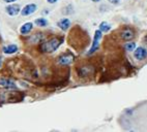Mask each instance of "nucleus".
Here are the masks:
<instances>
[{
  "label": "nucleus",
  "instance_id": "f257e3e1",
  "mask_svg": "<svg viewBox=\"0 0 147 132\" xmlns=\"http://www.w3.org/2000/svg\"><path fill=\"white\" fill-rule=\"evenodd\" d=\"M61 43H62V38L53 37V38L47 40V41L42 42L40 45V50L42 53H53L59 48V45Z\"/></svg>",
  "mask_w": 147,
  "mask_h": 132
},
{
  "label": "nucleus",
  "instance_id": "f03ea898",
  "mask_svg": "<svg viewBox=\"0 0 147 132\" xmlns=\"http://www.w3.org/2000/svg\"><path fill=\"white\" fill-rule=\"evenodd\" d=\"M102 32L100 31V29L96 30L94 33V37H93V42H92V45L91 48H90L89 52H88V55H91V54H93L95 52V51H97V49H98V47H100V39H102Z\"/></svg>",
  "mask_w": 147,
  "mask_h": 132
},
{
  "label": "nucleus",
  "instance_id": "7ed1b4c3",
  "mask_svg": "<svg viewBox=\"0 0 147 132\" xmlns=\"http://www.w3.org/2000/svg\"><path fill=\"white\" fill-rule=\"evenodd\" d=\"M134 57L139 61L145 60L147 58V50L144 47H138L134 51Z\"/></svg>",
  "mask_w": 147,
  "mask_h": 132
},
{
  "label": "nucleus",
  "instance_id": "20e7f679",
  "mask_svg": "<svg viewBox=\"0 0 147 132\" xmlns=\"http://www.w3.org/2000/svg\"><path fill=\"white\" fill-rule=\"evenodd\" d=\"M121 39L125 40V41H131L135 37V31L131 28H124L120 32Z\"/></svg>",
  "mask_w": 147,
  "mask_h": 132
},
{
  "label": "nucleus",
  "instance_id": "39448f33",
  "mask_svg": "<svg viewBox=\"0 0 147 132\" xmlns=\"http://www.w3.org/2000/svg\"><path fill=\"white\" fill-rule=\"evenodd\" d=\"M0 87L6 90H13L17 89V85L13 79H0Z\"/></svg>",
  "mask_w": 147,
  "mask_h": 132
},
{
  "label": "nucleus",
  "instance_id": "423d86ee",
  "mask_svg": "<svg viewBox=\"0 0 147 132\" xmlns=\"http://www.w3.org/2000/svg\"><path fill=\"white\" fill-rule=\"evenodd\" d=\"M74 56L71 54H63L58 58V63L60 65H69L73 63Z\"/></svg>",
  "mask_w": 147,
  "mask_h": 132
},
{
  "label": "nucleus",
  "instance_id": "0eeeda50",
  "mask_svg": "<svg viewBox=\"0 0 147 132\" xmlns=\"http://www.w3.org/2000/svg\"><path fill=\"white\" fill-rule=\"evenodd\" d=\"M37 9L36 4L34 3H30V4H27L26 6H24V8L21 11L22 16H30L33 13H35Z\"/></svg>",
  "mask_w": 147,
  "mask_h": 132
},
{
  "label": "nucleus",
  "instance_id": "6e6552de",
  "mask_svg": "<svg viewBox=\"0 0 147 132\" xmlns=\"http://www.w3.org/2000/svg\"><path fill=\"white\" fill-rule=\"evenodd\" d=\"M5 11L7 13V15H9V16H17L22 9L18 4H11V5L6 6Z\"/></svg>",
  "mask_w": 147,
  "mask_h": 132
},
{
  "label": "nucleus",
  "instance_id": "1a4fd4ad",
  "mask_svg": "<svg viewBox=\"0 0 147 132\" xmlns=\"http://www.w3.org/2000/svg\"><path fill=\"white\" fill-rule=\"evenodd\" d=\"M57 26L59 27L61 30H63V31H66V30L71 27V21H69V19H67V18H63L58 21Z\"/></svg>",
  "mask_w": 147,
  "mask_h": 132
},
{
  "label": "nucleus",
  "instance_id": "9d476101",
  "mask_svg": "<svg viewBox=\"0 0 147 132\" xmlns=\"http://www.w3.org/2000/svg\"><path fill=\"white\" fill-rule=\"evenodd\" d=\"M32 29H33V24H32L31 22H28V23H25L23 26H21L20 33L22 35H27L32 31Z\"/></svg>",
  "mask_w": 147,
  "mask_h": 132
},
{
  "label": "nucleus",
  "instance_id": "9b49d317",
  "mask_svg": "<svg viewBox=\"0 0 147 132\" xmlns=\"http://www.w3.org/2000/svg\"><path fill=\"white\" fill-rule=\"evenodd\" d=\"M44 39H45V36L42 33H35L29 38V41L32 43H40V42H42Z\"/></svg>",
  "mask_w": 147,
  "mask_h": 132
},
{
  "label": "nucleus",
  "instance_id": "f8f14e48",
  "mask_svg": "<svg viewBox=\"0 0 147 132\" xmlns=\"http://www.w3.org/2000/svg\"><path fill=\"white\" fill-rule=\"evenodd\" d=\"M18 51V47L16 45H8L6 47L3 48V53L6 54V55H11V54H15Z\"/></svg>",
  "mask_w": 147,
  "mask_h": 132
},
{
  "label": "nucleus",
  "instance_id": "ddd939ff",
  "mask_svg": "<svg viewBox=\"0 0 147 132\" xmlns=\"http://www.w3.org/2000/svg\"><path fill=\"white\" fill-rule=\"evenodd\" d=\"M136 48H137L136 42H134V41L126 42L125 45H124V50H125L126 52H134Z\"/></svg>",
  "mask_w": 147,
  "mask_h": 132
},
{
  "label": "nucleus",
  "instance_id": "4468645a",
  "mask_svg": "<svg viewBox=\"0 0 147 132\" xmlns=\"http://www.w3.org/2000/svg\"><path fill=\"white\" fill-rule=\"evenodd\" d=\"M34 24L38 27H46L48 25V21L45 18H40V19H36L34 21Z\"/></svg>",
  "mask_w": 147,
  "mask_h": 132
},
{
  "label": "nucleus",
  "instance_id": "2eb2a0df",
  "mask_svg": "<svg viewBox=\"0 0 147 132\" xmlns=\"http://www.w3.org/2000/svg\"><path fill=\"white\" fill-rule=\"evenodd\" d=\"M110 29H111V26L108 24L107 22H102L100 24V30L102 32H108L110 31Z\"/></svg>",
  "mask_w": 147,
  "mask_h": 132
},
{
  "label": "nucleus",
  "instance_id": "dca6fc26",
  "mask_svg": "<svg viewBox=\"0 0 147 132\" xmlns=\"http://www.w3.org/2000/svg\"><path fill=\"white\" fill-rule=\"evenodd\" d=\"M108 1H109L110 3H112V4H115V5L120 3V0H108Z\"/></svg>",
  "mask_w": 147,
  "mask_h": 132
},
{
  "label": "nucleus",
  "instance_id": "f3484780",
  "mask_svg": "<svg viewBox=\"0 0 147 132\" xmlns=\"http://www.w3.org/2000/svg\"><path fill=\"white\" fill-rule=\"evenodd\" d=\"M47 1H48V3H50V4H53V3L57 2L58 0H47Z\"/></svg>",
  "mask_w": 147,
  "mask_h": 132
},
{
  "label": "nucleus",
  "instance_id": "a211bd4d",
  "mask_svg": "<svg viewBox=\"0 0 147 132\" xmlns=\"http://www.w3.org/2000/svg\"><path fill=\"white\" fill-rule=\"evenodd\" d=\"M4 2H6V3H13V2H15L16 0H3Z\"/></svg>",
  "mask_w": 147,
  "mask_h": 132
},
{
  "label": "nucleus",
  "instance_id": "6ab92c4d",
  "mask_svg": "<svg viewBox=\"0 0 147 132\" xmlns=\"http://www.w3.org/2000/svg\"><path fill=\"white\" fill-rule=\"evenodd\" d=\"M1 64H2V59H1V56H0V67H1Z\"/></svg>",
  "mask_w": 147,
  "mask_h": 132
},
{
  "label": "nucleus",
  "instance_id": "aec40b11",
  "mask_svg": "<svg viewBox=\"0 0 147 132\" xmlns=\"http://www.w3.org/2000/svg\"><path fill=\"white\" fill-rule=\"evenodd\" d=\"M92 2H98V1H100V0H91Z\"/></svg>",
  "mask_w": 147,
  "mask_h": 132
}]
</instances>
